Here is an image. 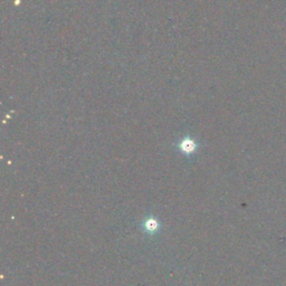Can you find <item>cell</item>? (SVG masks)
<instances>
[{
    "mask_svg": "<svg viewBox=\"0 0 286 286\" xmlns=\"http://www.w3.org/2000/svg\"><path fill=\"white\" fill-rule=\"evenodd\" d=\"M180 150L182 154H192L194 151H196V148H197V144H196V142H194L192 139H189V138H186V139H184L182 141L180 142Z\"/></svg>",
    "mask_w": 286,
    "mask_h": 286,
    "instance_id": "cell-1",
    "label": "cell"
},
{
    "mask_svg": "<svg viewBox=\"0 0 286 286\" xmlns=\"http://www.w3.org/2000/svg\"><path fill=\"white\" fill-rule=\"evenodd\" d=\"M144 230L146 232L154 234V232H156V230H159V224L154 218L148 219V220H146V222H144Z\"/></svg>",
    "mask_w": 286,
    "mask_h": 286,
    "instance_id": "cell-2",
    "label": "cell"
}]
</instances>
